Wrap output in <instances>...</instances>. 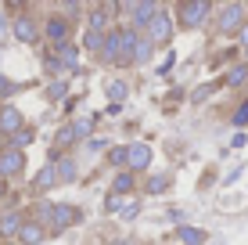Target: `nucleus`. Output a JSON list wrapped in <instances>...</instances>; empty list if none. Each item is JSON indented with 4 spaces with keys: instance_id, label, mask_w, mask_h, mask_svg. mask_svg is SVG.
Returning <instances> with one entry per match:
<instances>
[{
    "instance_id": "nucleus-20",
    "label": "nucleus",
    "mask_w": 248,
    "mask_h": 245,
    "mask_svg": "<svg viewBox=\"0 0 248 245\" xmlns=\"http://www.w3.org/2000/svg\"><path fill=\"white\" fill-rule=\"evenodd\" d=\"M126 163H130V148H126V145L108 148V166H112V170H119V173H123V170H126Z\"/></svg>"
},
{
    "instance_id": "nucleus-40",
    "label": "nucleus",
    "mask_w": 248,
    "mask_h": 245,
    "mask_svg": "<svg viewBox=\"0 0 248 245\" xmlns=\"http://www.w3.org/2000/svg\"><path fill=\"white\" fill-rule=\"evenodd\" d=\"M4 25H7V15H4V11H0V29H4Z\"/></svg>"
},
{
    "instance_id": "nucleus-19",
    "label": "nucleus",
    "mask_w": 248,
    "mask_h": 245,
    "mask_svg": "<svg viewBox=\"0 0 248 245\" xmlns=\"http://www.w3.org/2000/svg\"><path fill=\"white\" fill-rule=\"evenodd\" d=\"M50 216H54V202L40 198L36 206H32V216H29V220H36L40 227H47V224H50Z\"/></svg>"
},
{
    "instance_id": "nucleus-30",
    "label": "nucleus",
    "mask_w": 248,
    "mask_h": 245,
    "mask_svg": "<svg viewBox=\"0 0 248 245\" xmlns=\"http://www.w3.org/2000/svg\"><path fill=\"white\" fill-rule=\"evenodd\" d=\"M65 90H68V83H65V80H54V83L47 87V98L58 101V98H65Z\"/></svg>"
},
{
    "instance_id": "nucleus-5",
    "label": "nucleus",
    "mask_w": 248,
    "mask_h": 245,
    "mask_svg": "<svg viewBox=\"0 0 248 245\" xmlns=\"http://www.w3.org/2000/svg\"><path fill=\"white\" fill-rule=\"evenodd\" d=\"M126 15H133L130 29L133 33H144V29H148V22L158 15V4H155V0H137V4H130V11H126Z\"/></svg>"
},
{
    "instance_id": "nucleus-2",
    "label": "nucleus",
    "mask_w": 248,
    "mask_h": 245,
    "mask_svg": "<svg viewBox=\"0 0 248 245\" xmlns=\"http://www.w3.org/2000/svg\"><path fill=\"white\" fill-rule=\"evenodd\" d=\"M216 11V7L209 4V0H184L180 7H176V18H180V29H202L205 22H209V15Z\"/></svg>"
},
{
    "instance_id": "nucleus-11",
    "label": "nucleus",
    "mask_w": 248,
    "mask_h": 245,
    "mask_svg": "<svg viewBox=\"0 0 248 245\" xmlns=\"http://www.w3.org/2000/svg\"><path fill=\"white\" fill-rule=\"evenodd\" d=\"M25 126V119H22V112L15 105H0V133H7V137H11V133H18Z\"/></svg>"
},
{
    "instance_id": "nucleus-29",
    "label": "nucleus",
    "mask_w": 248,
    "mask_h": 245,
    "mask_svg": "<svg viewBox=\"0 0 248 245\" xmlns=\"http://www.w3.org/2000/svg\"><path fill=\"white\" fill-rule=\"evenodd\" d=\"M72 130H76V137H87V133L93 130V115H83L79 123H72Z\"/></svg>"
},
{
    "instance_id": "nucleus-14",
    "label": "nucleus",
    "mask_w": 248,
    "mask_h": 245,
    "mask_svg": "<svg viewBox=\"0 0 248 245\" xmlns=\"http://www.w3.org/2000/svg\"><path fill=\"white\" fill-rule=\"evenodd\" d=\"M54 170H58V184H72L76 177H79V163H76L72 155H58Z\"/></svg>"
},
{
    "instance_id": "nucleus-7",
    "label": "nucleus",
    "mask_w": 248,
    "mask_h": 245,
    "mask_svg": "<svg viewBox=\"0 0 248 245\" xmlns=\"http://www.w3.org/2000/svg\"><path fill=\"white\" fill-rule=\"evenodd\" d=\"M40 36H47L50 44H68V18H62V15H50V18L44 22V29H40Z\"/></svg>"
},
{
    "instance_id": "nucleus-24",
    "label": "nucleus",
    "mask_w": 248,
    "mask_h": 245,
    "mask_svg": "<svg viewBox=\"0 0 248 245\" xmlns=\"http://www.w3.org/2000/svg\"><path fill=\"white\" fill-rule=\"evenodd\" d=\"M166 188H169V177H166V173L148 177V184H144V191H148V195H166Z\"/></svg>"
},
{
    "instance_id": "nucleus-17",
    "label": "nucleus",
    "mask_w": 248,
    "mask_h": 245,
    "mask_svg": "<svg viewBox=\"0 0 248 245\" xmlns=\"http://www.w3.org/2000/svg\"><path fill=\"white\" fill-rule=\"evenodd\" d=\"M133 188H137V173H130V170L115 173V180H112V191H115L119 198H123V195H130Z\"/></svg>"
},
{
    "instance_id": "nucleus-31",
    "label": "nucleus",
    "mask_w": 248,
    "mask_h": 245,
    "mask_svg": "<svg viewBox=\"0 0 248 245\" xmlns=\"http://www.w3.org/2000/svg\"><path fill=\"white\" fill-rule=\"evenodd\" d=\"M15 90H18V83H11V80L4 76V72H0V98H11Z\"/></svg>"
},
{
    "instance_id": "nucleus-33",
    "label": "nucleus",
    "mask_w": 248,
    "mask_h": 245,
    "mask_svg": "<svg viewBox=\"0 0 248 245\" xmlns=\"http://www.w3.org/2000/svg\"><path fill=\"white\" fill-rule=\"evenodd\" d=\"M212 90H216V83H205V87H198V90H194V105H198V101H205Z\"/></svg>"
},
{
    "instance_id": "nucleus-6",
    "label": "nucleus",
    "mask_w": 248,
    "mask_h": 245,
    "mask_svg": "<svg viewBox=\"0 0 248 245\" xmlns=\"http://www.w3.org/2000/svg\"><path fill=\"white\" fill-rule=\"evenodd\" d=\"M25 170V151H15V148H4L0 151V180H11Z\"/></svg>"
},
{
    "instance_id": "nucleus-12",
    "label": "nucleus",
    "mask_w": 248,
    "mask_h": 245,
    "mask_svg": "<svg viewBox=\"0 0 248 245\" xmlns=\"http://www.w3.org/2000/svg\"><path fill=\"white\" fill-rule=\"evenodd\" d=\"M126 148H130V163H126V170H130V173L148 170V163H151V148L144 145V141H140V145H126Z\"/></svg>"
},
{
    "instance_id": "nucleus-32",
    "label": "nucleus",
    "mask_w": 248,
    "mask_h": 245,
    "mask_svg": "<svg viewBox=\"0 0 248 245\" xmlns=\"http://www.w3.org/2000/svg\"><path fill=\"white\" fill-rule=\"evenodd\" d=\"M234 126H248V101H241V108L234 112Z\"/></svg>"
},
{
    "instance_id": "nucleus-25",
    "label": "nucleus",
    "mask_w": 248,
    "mask_h": 245,
    "mask_svg": "<svg viewBox=\"0 0 248 245\" xmlns=\"http://www.w3.org/2000/svg\"><path fill=\"white\" fill-rule=\"evenodd\" d=\"M180 242L184 245H205V231H202V227H180Z\"/></svg>"
},
{
    "instance_id": "nucleus-8",
    "label": "nucleus",
    "mask_w": 248,
    "mask_h": 245,
    "mask_svg": "<svg viewBox=\"0 0 248 245\" xmlns=\"http://www.w3.org/2000/svg\"><path fill=\"white\" fill-rule=\"evenodd\" d=\"M54 231H65V227H72V224H79L83 220V213H79V206H68V202H54Z\"/></svg>"
},
{
    "instance_id": "nucleus-16",
    "label": "nucleus",
    "mask_w": 248,
    "mask_h": 245,
    "mask_svg": "<svg viewBox=\"0 0 248 245\" xmlns=\"http://www.w3.org/2000/svg\"><path fill=\"white\" fill-rule=\"evenodd\" d=\"M47 238V227H40L36 220H29V216H25V224H22V231H18V242L22 245H40Z\"/></svg>"
},
{
    "instance_id": "nucleus-10",
    "label": "nucleus",
    "mask_w": 248,
    "mask_h": 245,
    "mask_svg": "<svg viewBox=\"0 0 248 245\" xmlns=\"http://www.w3.org/2000/svg\"><path fill=\"white\" fill-rule=\"evenodd\" d=\"M54 159H58V155H50L47 163L40 166V173L32 177V191H36V195H44V191H50V188H54V184H58V170H54Z\"/></svg>"
},
{
    "instance_id": "nucleus-36",
    "label": "nucleus",
    "mask_w": 248,
    "mask_h": 245,
    "mask_svg": "<svg viewBox=\"0 0 248 245\" xmlns=\"http://www.w3.org/2000/svg\"><path fill=\"white\" fill-rule=\"evenodd\" d=\"M137 213H140V206H126V209H123V220H133Z\"/></svg>"
},
{
    "instance_id": "nucleus-39",
    "label": "nucleus",
    "mask_w": 248,
    "mask_h": 245,
    "mask_svg": "<svg viewBox=\"0 0 248 245\" xmlns=\"http://www.w3.org/2000/svg\"><path fill=\"white\" fill-rule=\"evenodd\" d=\"M7 195V180H0V198H4Z\"/></svg>"
},
{
    "instance_id": "nucleus-13",
    "label": "nucleus",
    "mask_w": 248,
    "mask_h": 245,
    "mask_svg": "<svg viewBox=\"0 0 248 245\" xmlns=\"http://www.w3.org/2000/svg\"><path fill=\"white\" fill-rule=\"evenodd\" d=\"M25 224V213H18V209H11V213H0V238H18Z\"/></svg>"
},
{
    "instance_id": "nucleus-1",
    "label": "nucleus",
    "mask_w": 248,
    "mask_h": 245,
    "mask_svg": "<svg viewBox=\"0 0 248 245\" xmlns=\"http://www.w3.org/2000/svg\"><path fill=\"white\" fill-rule=\"evenodd\" d=\"M245 22H248L245 18V4H237V0L216 7V33H219V36H237Z\"/></svg>"
},
{
    "instance_id": "nucleus-38",
    "label": "nucleus",
    "mask_w": 248,
    "mask_h": 245,
    "mask_svg": "<svg viewBox=\"0 0 248 245\" xmlns=\"http://www.w3.org/2000/svg\"><path fill=\"white\" fill-rule=\"evenodd\" d=\"M108 245H133L130 238H115V242H108Z\"/></svg>"
},
{
    "instance_id": "nucleus-27",
    "label": "nucleus",
    "mask_w": 248,
    "mask_h": 245,
    "mask_svg": "<svg viewBox=\"0 0 248 245\" xmlns=\"http://www.w3.org/2000/svg\"><path fill=\"white\" fill-rule=\"evenodd\" d=\"M72 141H79V137H76V130H72V126H62L58 137H54V148H68Z\"/></svg>"
},
{
    "instance_id": "nucleus-22",
    "label": "nucleus",
    "mask_w": 248,
    "mask_h": 245,
    "mask_svg": "<svg viewBox=\"0 0 248 245\" xmlns=\"http://www.w3.org/2000/svg\"><path fill=\"white\" fill-rule=\"evenodd\" d=\"M105 94H108V105H123V98L130 94V87H126L123 80H112V83L105 87Z\"/></svg>"
},
{
    "instance_id": "nucleus-3",
    "label": "nucleus",
    "mask_w": 248,
    "mask_h": 245,
    "mask_svg": "<svg viewBox=\"0 0 248 245\" xmlns=\"http://www.w3.org/2000/svg\"><path fill=\"white\" fill-rule=\"evenodd\" d=\"M173 33H176V22H173V15H169L166 7H158V15L148 22L144 36H148V44H151V47H166L169 40H173Z\"/></svg>"
},
{
    "instance_id": "nucleus-37",
    "label": "nucleus",
    "mask_w": 248,
    "mask_h": 245,
    "mask_svg": "<svg viewBox=\"0 0 248 245\" xmlns=\"http://www.w3.org/2000/svg\"><path fill=\"white\" fill-rule=\"evenodd\" d=\"M237 40H241V47H248V22L241 25V33H237Z\"/></svg>"
},
{
    "instance_id": "nucleus-9",
    "label": "nucleus",
    "mask_w": 248,
    "mask_h": 245,
    "mask_svg": "<svg viewBox=\"0 0 248 245\" xmlns=\"http://www.w3.org/2000/svg\"><path fill=\"white\" fill-rule=\"evenodd\" d=\"M97 58L105 65H119V58H123V36H119V29H108L105 33V47H101Z\"/></svg>"
},
{
    "instance_id": "nucleus-41",
    "label": "nucleus",
    "mask_w": 248,
    "mask_h": 245,
    "mask_svg": "<svg viewBox=\"0 0 248 245\" xmlns=\"http://www.w3.org/2000/svg\"><path fill=\"white\" fill-rule=\"evenodd\" d=\"M241 62H245V65H248V47H245V50H241Z\"/></svg>"
},
{
    "instance_id": "nucleus-34",
    "label": "nucleus",
    "mask_w": 248,
    "mask_h": 245,
    "mask_svg": "<svg viewBox=\"0 0 248 245\" xmlns=\"http://www.w3.org/2000/svg\"><path fill=\"white\" fill-rule=\"evenodd\" d=\"M115 209H123V198H119V195L105 198V213H115Z\"/></svg>"
},
{
    "instance_id": "nucleus-15",
    "label": "nucleus",
    "mask_w": 248,
    "mask_h": 245,
    "mask_svg": "<svg viewBox=\"0 0 248 245\" xmlns=\"http://www.w3.org/2000/svg\"><path fill=\"white\" fill-rule=\"evenodd\" d=\"M50 50H54V58L65 65V72L79 69V47H76V44H58V47H50Z\"/></svg>"
},
{
    "instance_id": "nucleus-35",
    "label": "nucleus",
    "mask_w": 248,
    "mask_h": 245,
    "mask_svg": "<svg viewBox=\"0 0 248 245\" xmlns=\"http://www.w3.org/2000/svg\"><path fill=\"white\" fill-rule=\"evenodd\" d=\"M62 11H65V15H79V11H83V4H76V0H65Z\"/></svg>"
},
{
    "instance_id": "nucleus-28",
    "label": "nucleus",
    "mask_w": 248,
    "mask_h": 245,
    "mask_svg": "<svg viewBox=\"0 0 248 245\" xmlns=\"http://www.w3.org/2000/svg\"><path fill=\"white\" fill-rule=\"evenodd\" d=\"M44 69H47V76H62V72H65V65L54 58V50H47V54H44Z\"/></svg>"
},
{
    "instance_id": "nucleus-23",
    "label": "nucleus",
    "mask_w": 248,
    "mask_h": 245,
    "mask_svg": "<svg viewBox=\"0 0 248 245\" xmlns=\"http://www.w3.org/2000/svg\"><path fill=\"white\" fill-rule=\"evenodd\" d=\"M29 145H32V130H29V126H22L18 133H11V137H7V148H15V151H25Z\"/></svg>"
},
{
    "instance_id": "nucleus-4",
    "label": "nucleus",
    "mask_w": 248,
    "mask_h": 245,
    "mask_svg": "<svg viewBox=\"0 0 248 245\" xmlns=\"http://www.w3.org/2000/svg\"><path fill=\"white\" fill-rule=\"evenodd\" d=\"M11 33H15V40L18 44H36L40 40V25H36V18L32 15H18V18H11Z\"/></svg>"
},
{
    "instance_id": "nucleus-21",
    "label": "nucleus",
    "mask_w": 248,
    "mask_h": 245,
    "mask_svg": "<svg viewBox=\"0 0 248 245\" xmlns=\"http://www.w3.org/2000/svg\"><path fill=\"white\" fill-rule=\"evenodd\" d=\"M87 22H90V33H108L112 25H108V11L105 7H93V11L87 15Z\"/></svg>"
},
{
    "instance_id": "nucleus-26",
    "label": "nucleus",
    "mask_w": 248,
    "mask_h": 245,
    "mask_svg": "<svg viewBox=\"0 0 248 245\" xmlns=\"http://www.w3.org/2000/svg\"><path fill=\"white\" fill-rule=\"evenodd\" d=\"M83 47L93 50V54H101V47H105V33H90V29H87V36H83Z\"/></svg>"
},
{
    "instance_id": "nucleus-18",
    "label": "nucleus",
    "mask_w": 248,
    "mask_h": 245,
    "mask_svg": "<svg viewBox=\"0 0 248 245\" xmlns=\"http://www.w3.org/2000/svg\"><path fill=\"white\" fill-rule=\"evenodd\" d=\"M223 83H227V87H245V83H248V65L245 62L230 65V69L223 72Z\"/></svg>"
}]
</instances>
